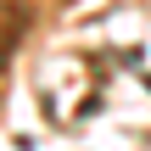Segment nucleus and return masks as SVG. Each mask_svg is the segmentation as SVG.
Wrapping results in <instances>:
<instances>
[{"instance_id": "nucleus-1", "label": "nucleus", "mask_w": 151, "mask_h": 151, "mask_svg": "<svg viewBox=\"0 0 151 151\" xmlns=\"http://www.w3.org/2000/svg\"><path fill=\"white\" fill-rule=\"evenodd\" d=\"M28 22H34V11L22 0H0V56H11L28 39Z\"/></svg>"}]
</instances>
